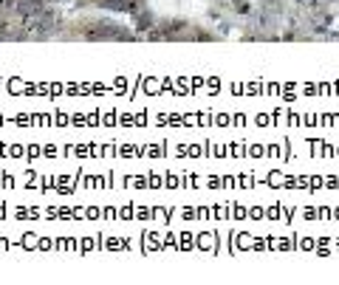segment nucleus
Segmentation results:
<instances>
[{"mask_svg":"<svg viewBox=\"0 0 339 285\" xmlns=\"http://www.w3.org/2000/svg\"><path fill=\"white\" fill-rule=\"evenodd\" d=\"M102 6L116 9V12H133V9H136V0H105Z\"/></svg>","mask_w":339,"mask_h":285,"instance_id":"obj_1","label":"nucleus"}]
</instances>
